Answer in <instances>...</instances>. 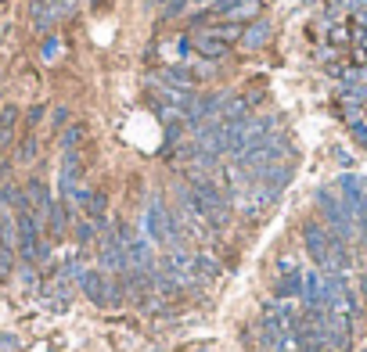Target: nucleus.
<instances>
[{
  "label": "nucleus",
  "instance_id": "f03ea898",
  "mask_svg": "<svg viewBox=\"0 0 367 352\" xmlns=\"http://www.w3.org/2000/svg\"><path fill=\"white\" fill-rule=\"evenodd\" d=\"M144 230L155 245H166V252H176L184 248V234L176 227V216L162 205V202H151L148 212H144Z\"/></svg>",
  "mask_w": 367,
  "mask_h": 352
},
{
  "label": "nucleus",
  "instance_id": "7ed1b4c3",
  "mask_svg": "<svg viewBox=\"0 0 367 352\" xmlns=\"http://www.w3.org/2000/svg\"><path fill=\"white\" fill-rule=\"evenodd\" d=\"M79 292L101 306V309H115L122 302V292H119V280L108 277L105 270H79Z\"/></svg>",
  "mask_w": 367,
  "mask_h": 352
},
{
  "label": "nucleus",
  "instance_id": "6ab92c4d",
  "mask_svg": "<svg viewBox=\"0 0 367 352\" xmlns=\"http://www.w3.org/2000/svg\"><path fill=\"white\" fill-rule=\"evenodd\" d=\"M238 4H245V0H217V15H224V11H231Z\"/></svg>",
  "mask_w": 367,
  "mask_h": 352
},
{
  "label": "nucleus",
  "instance_id": "39448f33",
  "mask_svg": "<svg viewBox=\"0 0 367 352\" xmlns=\"http://www.w3.org/2000/svg\"><path fill=\"white\" fill-rule=\"evenodd\" d=\"M238 37H245L241 25H209L195 33V51L202 58H220V54H227L231 40H238Z\"/></svg>",
  "mask_w": 367,
  "mask_h": 352
},
{
  "label": "nucleus",
  "instance_id": "412c9836",
  "mask_svg": "<svg viewBox=\"0 0 367 352\" xmlns=\"http://www.w3.org/2000/svg\"><path fill=\"white\" fill-rule=\"evenodd\" d=\"M54 54H58V40L51 37V40L44 44V58H54Z\"/></svg>",
  "mask_w": 367,
  "mask_h": 352
},
{
  "label": "nucleus",
  "instance_id": "0eeeda50",
  "mask_svg": "<svg viewBox=\"0 0 367 352\" xmlns=\"http://www.w3.org/2000/svg\"><path fill=\"white\" fill-rule=\"evenodd\" d=\"M162 83L173 86V90H180V93H188V90L198 86V76L188 72V69H180V65H173V69H162Z\"/></svg>",
  "mask_w": 367,
  "mask_h": 352
},
{
  "label": "nucleus",
  "instance_id": "20e7f679",
  "mask_svg": "<svg viewBox=\"0 0 367 352\" xmlns=\"http://www.w3.org/2000/svg\"><path fill=\"white\" fill-rule=\"evenodd\" d=\"M317 205H321V212H324V219H328V230L335 234V237H342V241H349L353 237V230H356V219H353V212L342 205V198L335 195V190H317Z\"/></svg>",
  "mask_w": 367,
  "mask_h": 352
},
{
  "label": "nucleus",
  "instance_id": "f257e3e1",
  "mask_svg": "<svg viewBox=\"0 0 367 352\" xmlns=\"http://www.w3.org/2000/svg\"><path fill=\"white\" fill-rule=\"evenodd\" d=\"M302 241H306V252L310 259L328 270V273H346L349 270V248L342 237H335L328 227H321L317 219H306L302 223Z\"/></svg>",
  "mask_w": 367,
  "mask_h": 352
},
{
  "label": "nucleus",
  "instance_id": "423d86ee",
  "mask_svg": "<svg viewBox=\"0 0 367 352\" xmlns=\"http://www.w3.org/2000/svg\"><path fill=\"white\" fill-rule=\"evenodd\" d=\"M79 212L94 223V227H101L105 216H108V195H105V190H98V187H86L83 190V202H79Z\"/></svg>",
  "mask_w": 367,
  "mask_h": 352
},
{
  "label": "nucleus",
  "instance_id": "4468645a",
  "mask_svg": "<svg viewBox=\"0 0 367 352\" xmlns=\"http://www.w3.org/2000/svg\"><path fill=\"white\" fill-rule=\"evenodd\" d=\"M94 234H98V227H94L90 219L76 223V237H79V245H90V241H94Z\"/></svg>",
  "mask_w": 367,
  "mask_h": 352
},
{
  "label": "nucleus",
  "instance_id": "aec40b11",
  "mask_svg": "<svg viewBox=\"0 0 367 352\" xmlns=\"http://www.w3.org/2000/svg\"><path fill=\"white\" fill-rule=\"evenodd\" d=\"M47 4H51V8L61 15V11H69V8H72V0H47Z\"/></svg>",
  "mask_w": 367,
  "mask_h": 352
},
{
  "label": "nucleus",
  "instance_id": "2eb2a0df",
  "mask_svg": "<svg viewBox=\"0 0 367 352\" xmlns=\"http://www.w3.org/2000/svg\"><path fill=\"white\" fill-rule=\"evenodd\" d=\"M33 155H37V137L25 133V141H22V148H18V158H22V162H33Z\"/></svg>",
  "mask_w": 367,
  "mask_h": 352
},
{
  "label": "nucleus",
  "instance_id": "f3484780",
  "mask_svg": "<svg viewBox=\"0 0 367 352\" xmlns=\"http://www.w3.org/2000/svg\"><path fill=\"white\" fill-rule=\"evenodd\" d=\"M259 40H266V25L245 29V47H259Z\"/></svg>",
  "mask_w": 367,
  "mask_h": 352
},
{
  "label": "nucleus",
  "instance_id": "ddd939ff",
  "mask_svg": "<svg viewBox=\"0 0 367 352\" xmlns=\"http://www.w3.org/2000/svg\"><path fill=\"white\" fill-rule=\"evenodd\" d=\"M162 122H166V141H169V144L180 141V133H184V119H180L176 112H162Z\"/></svg>",
  "mask_w": 367,
  "mask_h": 352
},
{
  "label": "nucleus",
  "instance_id": "9d476101",
  "mask_svg": "<svg viewBox=\"0 0 367 352\" xmlns=\"http://www.w3.org/2000/svg\"><path fill=\"white\" fill-rule=\"evenodd\" d=\"M58 18H61V15L47 4V0H33V25H37V29H51Z\"/></svg>",
  "mask_w": 367,
  "mask_h": 352
},
{
  "label": "nucleus",
  "instance_id": "9b49d317",
  "mask_svg": "<svg viewBox=\"0 0 367 352\" xmlns=\"http://www.w3.org/2000/svg\"><path fill=\"white\" fill-rule=\"evenodd\" d=\"M295 295H302V273L281 277V280H278V299L285 302V299H295Z\"/></svg>",
  "mask_w": 367,
  "mask_h": 352
},
{
  "label": "nucleus",
  "instance_id": "dca6fc26",
  "mask_svg": "<svg viewBox=\"0 0 367 352\" xmlns=\"http://www.w3.org/2000/svg\"><path fill=\"white\" fill-rule=\"evenodd\" d=\"M86 137V126H69V133H65V151H76V144Z\"/></svg>",
  "mask_w": 367,
  "mask_h": 352
},
{
  "label": "nucleus",
  "instance_id": "6e6552de",
  "mask_svg": "<svg viewBox=\"0 0 367 352\" xmlns=\"http://www.w3.org/2000/svg\"><path fill=\"white\" fill-rule=\"evenodd\" d=\"M256 15H259V0H245V4L224 11V18H227L231 25H241V22H249V18H256Z\"/></svg>",
  "mask_w": 367,
  "mask_h": 352
},
{
  "label": "nucleus",
  "instance_id": "a211bd4d",
  "mask_svg": "<svg viewBox=\"0 0 367 352\" xmlns=\"http://www.w3.org/2000/svg\"><path fill=\"white\" fill-rule=\"evenodd\" d=\"M349 130H353V141H356L360 148H367V119H360V122H353V126H349Z\"/></svg>",
  "mask_w": 367,
  "mask_h": 352
},
{
  "label": "nucleus",
  "instance_id": "1a4fd4ad",
  "mask_svg": "<svg viewBox=\"0 0 367 352\" xmlns=\"http://www.w3.org/2000/svg\"><path fill=\"white\" fill-rule=\"evenodd\" d=\"M15 126H18V108L4 105V108H0V144H8L15 137Z\"/></svg>",
  "mask_w": 367,
  "mask_h": 352
},
{
  "label": "nucleus",
  "instance_id": "f8f14e48",
  "mask_svg": "<svg viewBox=\"0 0 367 352\" xmlns=\"http://www.w3.org/2000/svg\"><path fill=\"white\" fill-rule=\"evenodd\" d=\"M195 273H198V280H212V277H220V263L212 255H195Z\"/></svg>",
  "mask_w": 367,
  "mask_h": 352
},
{
  "label": "nucleus",
  "instance_id": "4be33fe9",
  "mask_svg": "<svg viewBox=\"0 0 367 352\" xmlns=\"http://www.w3.org/2000/svg\"><path fill=\"white\" fill-rule=\"evenodd\" d=\"M40 115H44V108L37 105V108H29V126H37L40 122Z\"/></svg>",
  "mask_w": 367,
  "mask_h": 352
}]
</instances>
